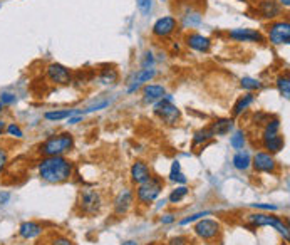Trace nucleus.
Returning <instances> with one entry per match:
<instances>
[{
	"mask_svg": "<svg viewBox=\"0 0 290 245\" xmlns=\"http://www.w3.org/2000/svg\"><path fill=\"white\" fill-rule=\"evenodd\" d=\"M67 119H69V123H67V124H77V123L82 121V114L79 113V114H76V116H71V118H67Z\"/></svg>",
	"mask_w": 290,
	"mask_h": 245,
	"instance_id": "nucleus-46",
	"label": "nucleus"
},
{
	"mask_svg": "<svg viewBox=\"0 0 290 245\" xmlns=\"http://www.w3.org/2000/svg\"><path fill=\"white\" fill-rule=\"evenodd\" d=\"M77 205L84 215H96V213L101 210V205H103L101 195H99L96 190H91V188L82 190L81 195H79Z\"/></svg>",
	"mask_w": 290,
	"mask_h": 245,
	"instance_id": "nucleus-6",
	"label": "nucleus"
},
{
	"mask_svg": "<svg viewBox=\"0 0 290 245\" xmlns=\"http://www.w3.org/2000/svg\"><path fill=\"white\" fill-rule=\"evenodd\" d=\"M278 129H280V119H278V118L268 119V121L265 123V128H263L262 139H267V138L275 136V134H278Z\"/></svg>",
	"mask_w": 290,
	"mask_h": 245,
	"instance_id": "nucleus-26",
	"label": "nucleus"
},
{
	"mask_svg": "<svg viewBox=\"0 0 290 245\" xmlns=\"http://www.w3.org/2000/svg\"><path fill=\"white\" fill-rule=\"evenodd\" d=\"M81 111L79 109H56V111H47L44 113V118L47 121H62V119H67L74 116V114H79Z\"/></svg>",
	"mask_w": 290,
	"mask_h": 245,
	"instance_id": "nucleus-22",
	"label": "nucleus"
},
{
	"mask_svg": "<svg viewBox=\"0 0 290 245\" xmlns=\"http://www.w3.org/2000/svg\"><path fill=\"white\" fill-rule=\"evenodd\" d=\"M109 106V101L106 99V101H101V103H96V104H92V106H89L86 111L84 113H94V111H101V109L104 108H108Z\"/></svg>",
	"mask_w": 290,
	"mask_h": 245,
	"instance_id": "nucleus-39",
	"label": "nucleus"
},
{
	"mask_svg": "<svg viewBox=\"0 0 290 245\" xmlns=\"http://www.w3.org/2000/svg\"><path fill=\"white\" fill-rule=\"evenodd\" d=\"M155 77H156V71L153 69V67H151V69H139L134 74L133 81H131V86L128 87V92L131 94V92H134L139 86L146 84V82H151Z\"/></svg>",
	"mask_w": 290,
	"mask_h": 245,
	"instance_id": "nucleus-17",
	"label": "nucleus"
},
{
	"mask_svg": "<svg viewBox=\"0 0 290 245\" xmlns=\"http://www.w3.org/2000/svg\"><path fill=\"white\" fill-rule=\"evenodd\" d=\"M277 89H278V92L285 97V99H288V96H290V79H288V76H280V77H277Z\"/></svg>",
	"mask_w": 290,
	"mask_h": 245,
	"instance_id": "nucleus-30",
	"label": "nucleus"
},
{
	"mask_svg": "<svg viewBox=\"0 0 290 245\" xmlns=\"http://www.w3.org/2000/svg\"><path fill=\"white\" fill-rule=\"evenodd\" d=\"M170 180L171 181H175V183H181L184 185L186 183V176H184L181 173V165H180V161H173V166H171V173H170Z\"/></svg>",
	"mask_w": 290,
	"mask_h": 245,
	"instance_id": "nucleus-28",
	"label": "nucleus"
},
{
	"mask_svg": "<svg viewBox=\"0 0 290 245\" xmlns=\"http://www.w3.org/2000/svg\"><path fill=\"white\" fill-rule=\"evenodd\" d=\"M163 190V180H160L158 176H150L146 181H143L139 186H138V191H136V198L141 205H150L160 197Z\"/></svg>",
	"mask_w": 290,
	"mask_h": 245,
	"instance_id": "nucleus-4",
	"label": "nucleus"
},
{
	"mask_svg": "<svg viewBox=\"0 0 290 245\" xmlns=\"http://www.w3.org/2000/svg\"><path fill=\"white\" fill-rule=\"evenodd\" d=\"M74 146V136L71 133H59L49 136L39 146V153L42 156H62L69 153Z\"/></svg>",
	"mask_w": 290,
	"mask_h": 245,
	"instance_id": "nucleus-2",
	"label": "nucleus"
},
{
	"mask_svg": "<svg viewBox=\"0 0 290 245\" xmlns=\"http://www.w3.org/2000/svg\"><path fill=\"white\" fill-rule=\"evenodd\" d=\"M15 101H17V96L14 94V92H2L0 94V103L4 104V106H10V104H14Z\"/></svg>",
	"mask_w": 290,
	"mask_h": 245,
	"instance_id": "nucleus-36",
	"label": "nucleus"
},
{
	"mask_svg": "<svg viewBox=\"0 0 290 245\" xmlns=\"http://www.w3.org/2000/svg\"><path fill=\"white\" fill-rule=\"evenodd\" d=\"M42 230H44V228H42V225H39L37 222H24L22 225L19 227V235L22 238L30 240V238L39 237Z\"/></svg>",
	"mask_w": 290,
	"mask_h": 245,
	"instance_id": "nucleus-19",
	"label": "nucleus"
},
{
	"mask_svg": "<svg viewBox=\"0 0 290 245\" xmlns=\"http://www.w3.org/2000/svg\"><path fill=\"white\" fill-rule=\"evenodd\" d=\"M231 128H233V119L220 118L212 124V128H210V129L213 131L215 136H225V134H228L231 131Z\"/></svg>",
	"mask_w": 290,
	"mask_h": 245,
	"instance_id": "nucleus-20",
	"label": "nucleus"
},
{
	"mask_svg": "<svg viewBox=\"0 0 290 245\" xmlns=\"http://www.w3.org/2000/svg\"><path fill=\"white\" fill-rule=\"evenodd\" d=\"M153 111H155V114L161 119V121H165L166 124H170V126L176 124L181 118L180 109L173 104V97L170 94H165L160 101H156Z\"/></svg>",
	"mask_w": 290,
	"mask_h": 245,
	"instance_id": "nucleus-3",
	"label": "nucleus"
},
{
	"mask_svg": "<svg viewBox=\"0 0 290 245\" xmlns=\"http://www.w3.org/2000/svg\"><path fill=\"white\" fill-rule=\"evenodd\" d=\"M4 108H5V106H4V104H2V103H0V111H2V109H4Z\"/></svg>",
	"mask_w": 290,
	"mask_h": 245,
	"instance_id": "nucleus-50",
	"label": "nucleus"
},
{
	"mask_svg": "<svg viewBox=\"0 0 290 245\" xmlns=\"http://www.w3.org/2000/svg\"><path fill=\"white\" fill-rule=\"evenodd\" d=\"M247 220L254 227H267V225L273 227L275 230H278V233H282L283 238L288 242V227L287 223H283L282 218H278L275 215H267V213H252V215L247 217Z\"/></svg>",
	"mask_w": 290,
	"mask_h": 245,
	"instance_id": "nucleus-5",
	"label": "nucleus"
},
{
	"mask_svg": "<svg viewBox=\"0 0 290 245\" xmlns=\"http://www.w3.org/2000/svg\"><path fill=\"white\" fill-rule=\"evenodd\" d=\"M51 245H74L72 243V240H69V238H67V237H56L54 238V240H52L51 242Z\"/></svg>",
	"mask_w": 290,
	"mask_h": 245,
	"instance_id": "nucleus-43",
	"label": "nucleus"
},
{
	"mask_svg": "<svg viewBox=\"0 0 290 245\" xmlns=\"http://www.w3.org/2000/svg\"><path fill=\"white\" fill-rule=\"evenodd\" d=\"M254 101H255V96L252 94V92H249V94H244V96L238 99V101L235 103V106H233V116H240V114L244 113L245 109L249 108Z\"/></svg>",
	"mask_w": 290,
	"mask_h": 245,
	"instance_id": "nucleus-25",
	"label": "nucleus"
},
{
	"mask_svg": "<svg viewBox=\"0 0 290 245\" xmlns=\"http://www.w3.org/2000/svg\"><path fill=\"white\" fill-rule=\"evenodd\" d=\"M151 176V170L144 161H134L133 166H131V180L136 185H141L143 181H146Z\"/></svg>",
	"mask_w": 290,
	"mask_h": 245,
	"instance_id": "nucleus-16",
	"label": "nucleus"
},
{
	"mask_svg": "<svg viewBox=\"0 0 290 245\" xmlns=\"http://www.w3.org/2000/svg\"><path fill=\"white\" fill-rule=\"evenodd\" d=\"M189 240L186 237H183V235H178V237H173L170 242H168V245H188Z\"/></svg>",
	"mask_w": 290,
	"mask_h": 245,
	"instance_id": "nucleus-41",
	"label": "nucleus"
},
{
	"mask_svg": "<svg viewBox=\"0 0 290 245\" xmlns=\"http://www.w3.org/2000/svg\"><path fill=\"white\" fill-rule=\"evenodd\" d=\"M258 12H260L263 19L273 20V19L280 17L282 7L275 2V0H262V2L258 4Z\"/></svg>",
	"mask_w": 290,
	"mask_h": 245,
	"instance_id": "nucleus-15",
	"label": "nucleus"
},
{
	"mask_svg": "<svg viewBox=\"0 0 290 245\" xmlns=\"http://www.w3.org/2000/svg\"><path fill=\"white\" fill-rule=\"evenodd\" d=\"M5 131H7L10 136H14V138H17V139H20V138H24V131L20 129V126L19 124H15V123H10L7 128H5Z\"/></svg>",
	"mask_w": 290,
	"mask_h": 245,
	"instance_id": "nucleus-35",
	"label": "nucleus"
},
{
	"mask_svg": "<svg viewBox=\"0 0 290 245\" xmlns=\"http://www.w3.org/2000/svg\"><path fill=\"white\" fill-rule=\"evenodd\" d=\"M45 74H47V77H49L51 82H54V84H61V86L69 84L71 79H72L71 71L67 69L66 66L59 64V62H52V64L47 66Z\"/></svg>",
	"mask_w": 290,
	"mask_h": 245,
	"instance_id": "nucleus-9",
	"label": "nucleus"
},
{
	"mask_svg": "<svg viewBox=\"0 0 290 245\" xmlns=\"http://www.w3.org/2000/svg\"><path fill=\"white\" fill-rule=\"evenodd\" d=\"M176 27H178V22L175 17L171 15H166V17H161L158 19L155 25H153V35L158 39H168L170 35H173L176 32Z\"/></svg>",
	"mask_w": 290,
	"mask_h": 245,
	"instance_id": "nucleus-8",
	"label": "nucleus"
},
{
	"mask_svg": "<svg viewBox=\"0 0 290 245\" xmlns=\"http://www.w3.org/2000/svg\"><path fill=\"white\" fill-rule=\"evenodd\" d=\"M245 143H247V139H245V133L241 131H235L233 133V136L230 138V146L233 148V150H241L245 146Z\"/></svg>",
	"mask_w": 290,
	"mask_h": 245,
	"instance_id": "nucleus-31",
	"label": "nucleus"
},
{
	"mask_svg": "<svg viewBox=\"0 0 290 245\" xmlns=\"http://www.w3.org/2000/svg\"><path fill=\"white\" fill-rule=\"evenodd\" d=\"M4 133H5V121H2V119H0V136H2Z\"/></svg>",
	"mask_w": 290,
	"mask_h": 245,
	"instance_id": "nucleus-47",
	"label": "nucleus"
},
{
	"mask_svg": "<svg viewBox=\"0 0 290 245\" xmlns=\"http://www.w3.org/2000/svg\"><path fill=\"white\" fill-rule=\"evenodd\" d=\"M166 94V89L161 84H146L143 87V99L144 103H156Z\"/></svg>",
	"mask_w": 290,
	"mask_h": 245,
	"instance_id": "nucleus-18",
	"label": "nucleus"
},
{
	"mask_svg": "<svg viewBox=\"0 0 290 245\" xmlns=\"http://www.w3.org/2000/svg\"><path fill=\"white\" fill-rule=\"evenodd\" d=\"M136 4H138V9L139 12L148 17L151 12H153V0H136Z\"/></svg>",
	"mask_w": 290,
	"mask_h": 245,
	"instance_id": "nucleus-34",
	"label": "nucleus"
},
{
	"mask_svg": "<svg viewBox=\"0 0 290 245\" xmlns=\"http://www.w3.org/2000/svg\"><path fill=\"white\" fill-rule=\"evenodd\" d=\"M280 5H283V7H288V5H290V0H280Z\"/></svg>",
	"mask_w": 290,
	"mask_h": 245,
	"instance_id": "nucleus-48",
	"label": "nucleus"
},
{
	"mask_svg": "<svg viewBox=\"0 0 290 245\" xmlns=\"http://www.w3.org/2000/svg\"><path fill=\"white\" fill-rule=\"evenodd\" d=\"M123 245H138V242H136V240H128V242H124Z\"/></svg>",
	"mask_w": 290,
	"mask_h": 245,
	"instance_id": "nucleus-49",
	"label": "nucleus"
},
{
	"mask_svg": "<svg viewBox=\"0 0 290 245\" xmlns=\"http://www.w3.org/2000/svg\"><path fill=\"white\" fill-rule=\"evenodd\" d=\"M262 144L268 153H278V151H282L283 146H285V139H283V136H280V134H275V136L272 138L262 139Z\"/></svg>",
	"mask_w": 290,
	"mask_h": 245,
	"instance_id": "nucleus-21",
	"label": "nucleus"
},
{
	"mask_svg": "<svg viewBox=\"0 0 290 245\" xmlns=\"http://www.w3.org/2000/svg\"><path fill=\"white\" fill-rule=\"evenodd\" d=\"M161 2H165V0H161Z\"/></svg>",
	"mask_w": 290,
	"mask_h": 245,
	"instance_id": "nucleus-51",
	"label": "nucleus"
},
{
	"mask_svg": "<svg viewBox=\"0 0 290 245\" xmlns=\"http://www.w3.org/2000/svg\"><path fill=\"white\" fill-rule=\"evenodd\" d=\"M240 86L247 91H257V89H260V87H262V82L258 79H255V77H241Z\"/></svg>",
	"mask_w": 290,
	"mask_h": 245,
	"instance_id": "nucleus-32",
	"label": "nucleus"
},
{
	"mask_svg": "<svg viewBox=\"0 0 290 245\" xmlns=\"http://www.w3.org/2000/svg\"><path fill=\"white\" fill-rule=\"evenodd\" d=\"M210 210H207V212H198V213H195V215H191V217H186V218H183L181 220V225H188V223H191V222H197V220H200L202 217H208L210 215Z\"/></svg>",
	"mask_w": 290,
	"mask_h": 245,
	"instance_id": "nucleus-37",
	"label": "nucleus"
},
{
	"mask_svg": "<svg viewBox=\"0 0 290 245\" xmlns=\"http://www.w3.org/2000/svg\"><path fill=\"white\" fill-rule=\"evenodd\" d=\"M252 165H254L255 170L260 171V173H275L277 170L275 158H273L270 153H267V151H258V153H255Z\"/></svg>",
	"mask_w": 290,
	"mask_h": 245,
	"instance_id": "nucleus-11",
	"label": "nucleus"
},
{
	"mask_svg": "<svg viewBox=\"0 0 290 245\" xmlns=\"http://www.w3.org/2000/svg\"><path fill=\"white\" fill-rule=\"evenodd\" d=\"M254 208H260V210H268V212H275L277 210V205H270V203H252Z\"/></svg>",
	"mask_w": 290,
	"mask_h": 245,
	"instance_id": "nucleus-40",
	"label": "nucleus"
},
{
	"mask_svg": "<svg viewBox=\"0 0 290 245\" xmlns=\"http://www.w3.org/2000/svg\"><path fill=\"white\" fill-rule=\"evenodd\" d=\"M173 222H175V215H171V213H166V215L161 217L163 225H168V223H173Z\"/></svg>",
	"mask_w": 290,
	"mask_h": 245,
	"instance_id": "nucleus-44",
	"label": "nucleus"
},
{
	"mask_svg": "<svg viewBox=\"0 0 290 245\" xmlns=\"http://www.w3.org/2000/svg\"><path fill=\"white\" fill-rule=\"evenodd\" d=\"M184 42H186L189 49L197 52H208L212 49V40H210L207 35L198 34V32H189L186 37H184Z\"/></svg>",
	"mask_w": 290,
	"mask_h": 245,
	"instance_id": "nucleus-13",
	"label": "nucleus"
},
{
	"mask_svg": "<svg viewBox=\"0 0 290 245\" xmlns=\"http://www.w3.org/2000/svg\"><path fill=\"white\" fill-rule=\"evenodd\" d=\"M202 14L200 12H193V10H188L181 15V22H183V27H198L202 24Z\"/></svg>",
	"mask_w": 290,
	"mask_h": 245,
	"instance_id": "nucleus-24",
	"label": "nucleus"
},
{
	"mask_svg": "<svg viewBox=\"0 0 290 245\" xmlns=\"http://www.w3.org/2000/svg\"><path fill=\"white\" fill-rule=\"evenodd\" d=\"M144 61H143V69H151L153 64H155V57H153L151 52H146L144 54Z\"/></svg>",
	"mask_w": 290,
	"mask_h": 245,
	"instance_id": "nucleus-42",
	"label": "nucleus"
},
{
	"mask_svg": "<svg viewBox=\"0 0 290 245\" xmlns=\"http://www.w3.org/2000/svg\"><path fill=\"white\" fill-rule=\"evenodd\" d=\"M215 136L213 131L210 128H205V129H200V131L195 133V136H193V144L197 146V144H202L205 141H208V139H212Z\"/></svg>",
	"mask_w": 290,
	"mask_h": 245,
	"instance_id": "nucleus-29",
	"label": "nucleus"
},
{
	"mask_svg": "<svg viewBox=\"0 0 290 245\" xmlns=\"http://www.w3.org/2000/svg\"><path fill=\"white\" fill-rule=\"evenodd\" d=\"M119 77V72L114 69V67H104V69L99 72V81L103 84H114Z\"/></svg>",
	"mask_w": 290,
	"mask_h": 245,
	"instance_id": "nucleus-27",
	"label": "nucleus"
},
{
	"mask_svg": "<svg viewBox=\"0 0 290 245\" xmlns=\"http://www.w3.org/2000/svg\"><path fill=\"white\" fill-rule=\"evenodd\" d=\"M10 200V193L9 191H0V205H5Z\"/></svg>",
	"mask_w": 290,
	"mask_h": 245,
	"instance_id": "nucleus-45",
	"label": "nucleus"
},
{
	"mask_svg": "<svg viewBox=\"0 0 290 245\" xmlns=\"http://www.w3.org/2000/svg\"><path fill=\"white\" fill-rule=\"evenodd\" d=\"M268 40L273 45H288L290 42V24L288 20H277L272 22L267 29Z\"/></svg>",
	"mask_w": 290,
	"mask_h": 245,
	"instance_id": "nucleus-7",
	"label": "nucleus"
},
{
	"mask_svg": "<svg viewBox=\"0 0 290 245\" xmlns=\"http://www.w3.org/2000/svg\"><path fill=\"white\" fill-rule=\"evenodd\" d=\"M7 163H9V153L4 146H0V173L4 171V168L7 166Z\"/></svg>",
	"mask_w": 290,
	"mask_h": 245,
	"instance_id": "nucleus-38",
	"label": "nucleus"
},
{
	"mask_svg": "<svg viewBox=\"0 0 290 245\" xmlns=\"http://www.w3.org/2000/svg\"><path fill=\"white\" fill-rule=\"evenodd\" d=\"M250 165H252V158H250L249 151H238V153L233 156V166L236 170H240V171L249 170Z\"/></svg>",
	"mask_w": 290,
	"mask_h": 245,
	"instance_id": "nucleus-23",
	"label": "nucleus"
},
{
	"mask_svg": "<svg viewBox=\"0 0 290 245\" xmlns=\"http://www.w3.org/2000/svg\"><path fill=\"white\" fill-rule=\"evenodd\" d=\"M228 37L236 40V42H257V44L265 42L263 35L255 29H233L228 32Z\"/></svg>",
	"mask_w": 290,
	"mask_h": 245,
	"instance_id": "nucleus-12",
	"label": "nucleus"
},
{
	"mask_svg": "<svg viewBox=\"0 0 290 245\" xmlns=\"http://www.w3.org/2000/svg\"><path fill=\"white\" fill-rule=\"evenodd\" d=\"M37 171L39 176L47 183H64L72 176L74 165L64 156H44L37 163Z\"/></svg>",
	"mask_w": 290,
	"mask_h": 245,
	"instance_id": "nucleus-1",
	"label": "nucleus"
},
{
	"mask_svg": "<svg viewBox=\"0 0 290 245\" xmlns=\"http://www.w3.org/2000/svg\"><path fill=\"white\" fill-rule=\"evenodd\" d=\"M133 207V191L129 188H124L119 191V195L114 200V212L116 215H124L128 213L129 208Z\"/></svg>",
	"mask_w": 290,
	"mask_h": 245,
	"instance_id": "nucleus-14",
	"label": "nucleus"
},
{
	"mask_svg": "<svg viewBox=\"0 0 290 245\" xmlns=\"http://www.w3.org/2000/svg\"><path fill=\"white\" fill-rule=\"evenodd\" d=\"M188 191H189L188 186H184V185H183V186H178L176 190H173V191H171L170 202H171V203H180V202L183 200V198L188 195Z\"/></svg>",
	"mask_w": 290,
	"mask_h": 245,
	"instance_id": "nucleus-33",
	"label": "nucleus"
},
{
	"mask_svg": "<svg viewBox=\"0 0 290 245\" xmlns=\"http://www.w3.org/2000/svg\"><path fill=\"white\" fill-rule=\"evenodd\" d=\"M221 227L217 220H212V218H203V220H200L197 225H195V233L203 238V240H212L220 233Z\"/></svg>",
	"mask_w": 290,
	"mask_h": 245,
	"instance_id": "nucleus-10",
	"label": "nucleus"
}]
</instances>
